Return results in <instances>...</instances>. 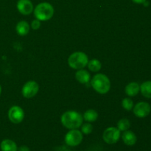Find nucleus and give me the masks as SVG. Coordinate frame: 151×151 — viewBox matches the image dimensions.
Here are the masks:
<instances>
[{
	"instance_id": "obj_1",
	"label": "nucleus",
	"mask_w": 151,
	"mask_h": 151,
	"mask_svg": "<svg viewBox=\"0 0 151 151\" xmlns=\"http://www.w3.org/2000/svg\"><path fill=\"white\" fill-rule=\"evenodd\" d=\"M60 122L63 126L67 129H78L82 125L83 118L79 112L71 110L64 112L61 115Z\"/></svg>"
},
{
	"instance_id": "obj_2",
	"label": "nucleus",
	"mask_w": 151,
	"mask_h": 151,
	"mask_svg": "<svg viewBox=\"0 0 151 151\" xmlns=\"http://www.w3.org/2000/svg\"><path fill=\"white\" fill-rule=\"evenodd\" d=\"M92 88L100 94H106L111 89V81L106 75L97 74L90 81Z\"/></svg>"
},
{
	"instance_id": "obj_3",
	"label": "nucleus",
	"mask_w": 151,
	"mask_h": 151,
	"mask_svg": "<svg viewBox=\"0 0 151 151\" xmlns=\"http://www.w3.org/2000/svg\"><path fill=\"white\" fill-rule=\"evenodd\" d=\"M54 7L50 3L44 1L35 6L33 10L34 16L39 21H48L54 15Z\"/></svg>"
},
{
	"instance_id": "obj_4",
	"label": "nucleus",
	"mask_w": 151,
	"mask_h": 151,
	"mask_svg": "<svg viewBox=\"0 0 151 151\" xmlns=\"http://www.w3.org/2000/svg\"><path fill=\"white\" fill-rule=\"evenodd\" d=\"M88 62V55L83 52H75L68 58V64L69 67L76 70L84 69L86 66H87Z\"/></svg>"
},
{
	"instance_id": "obj_5",
	"label": "nucleus",
	"mask_w": 151,
	"mask_h": 151,
	"mask_svg": "<svg viewBox=\"0 0 151 151\" xmlns=\"http://www.w3.org/2000/svg\"><path fill=\"white\" fill-rule=\"evenodd\" d=\"M83 139V134L80 130H69L65 135L64 141L67 145L70 147H76L81 144Z\"/></svg>"
},
{
	"instance_id": "obj_6",
	"label": "nucleus",
	"mask_w": 151,
	"mask_h": 151,
	"mask_svg": "<svg viewBox=\"0 0 151 151\" xmlns=\"http://www.w3.org/2000/svg\"><path fill=\"white\" fill-rule=\"evenodd\" d=\"M121 137V131L116 127H109L104 131L103 139L109 145H113L117 142Z\"/></svg>"
},
{
	"instance_id": "obj_7",
	"label": "nucleus",
	"mask_w": 151,
	"mask_h": 151,
	"mask_svg": "<svg viewBox=\"0 0 151 151\" xmlns=\"http://www.w3.org/2000/svg\"><path fill=\"white\" fill-rule=\"evenodd\" d=\"M39 91V85L35 81H29L23 86L22 94L25 98H32L38 94Z\"/></svg>"
},
{
	"instance_id": "obj_8",
	"label": "nucleus",
	"mask_w": 151,
	"mask_h": 151,
	"mask_svg": "<svg viewBox=\"0 0 151 151\" xmlns=\"http://www.w3.org/2000/svg\"><path fill=\"white\" fill-rule=\"evenodd\" d=\"M8 119L12 123L19 124L24 118V112L22 108L19 106H13L9 109L7 113Z\"/></svg>"
},
{
	"instance_id": "obj_9",
	"label": "nucleus",
	"mask_w": 151,
	"mask_h": 151,
	"mask_svg": "<svg viewBox=\"0 0 151 151\" xmlns=\"http://www.w3.org/2000/svg\"><path fill=\"white\" fill-rule=\"evenodd\" d=\"M151 106L148 103L145 101L139 102L133 108L134 115L138 118H145L150 114Z\"/></svg>"
},
{
	"instance_id": "obj_10",
	"label": "nucleus",
	"mask_w": 151,
	"mask_h": 151,
	"mask_svg": "<svg viewBox=\"0 0 151 151\" xmlns=\"http://www.w3.org/2000/svg\"><path fill=\"white\" fill-rule=\"evenodd\" d=\"M16 7L19 13L22 15H29L33 12L34 7L30 0H19L16 4Z\"/></svg>"
},
{
	"instance_id": "obj_11",
	"label": "nucleus",
	"mask_w": 151,
	"mask_h": 151,
	"mask_svg": "<svg viewBox=\"0 0 151 151\" xmlns=\"http://www.w3.org/2000/svg\"><path fill=\"white\" fill-rule=\"evenodd\" d=\"M121 137L125 145L128 146L134 145L137 142V135L133 131H129V130L124 131Z\"/></svg>"
},
{
	"instance_id": "obj_12",
	"label": "nucleus",
	"mask_w": 151,
	"mask_h": 151,
	"mask_svg": "<svg viewBox=\"0 0 151 151\" xmlns=\"http://www.w3.org/2000/svg\"><path fill=\"white\" fill-rule=\"evenodd\" d=\"M75 78H76L77 81L80 83L86 84L91 81V75L86 69H78L75 73Z\"/></svg>"
},
{
	"instance_id": "obj_13",
	"label": "nucleus",
	"mask_w": 151,
	"mask_h": 151,
	"mask_svg": "<svg viewBox=\"0 0 151 151\" xmlns=\"http://www.w3.org/2000/svg\"><path fill=\"white\" fill-rule=\"evenodd\" d=\"M125 91L128 97H135L139 93L140 85L137 82L129 83L125 86Z\"/></svg>"
},
{
	"instance_id": "obj_14",
	"label": "nucleus",
	"mask_w": 151,
	"mask_h": 151,
	"mask_svg": "<svg viewBox=\"0 0 151 151\" xmlns=\"http://www.w3.org/2000/svg\"><path fill=\"white\" fill-rule=\"evenodd\" d=\"M0 149L1 151H18V146L13 140L5 139L0 143Z\"/></svg>"
},
{
	"instance_id": "obj_15",
	"label": "nucleus",
	"mask_w": 151,
	"mask_h": 151,
	"mask_svg": "<svg viewBox=\"0 0 151 151\" xmlns=\"http://www.w3.org/2000/svg\"><path fill=\"white\" fill-rule=\"evenodd\" d=\"M29 29H30V26L26 21H20L18 22L16 26V32L21 36H24L27 35L29 32Z\"/></svg>"
},
{
	"instance_id": "obj_16",
	"label": "nucleus",
	"mask_w": 151,
	"mask_h": 151,
	"mask_svg": "<svg viewBox=\"0 0 151 151\" xmlns=\"http://www.w3.org/2000/svg\"><path fill=\"white\" fill-rule=\"evenodd\" d=\"M83 118L87 122H95L98 118V113L94 109H88L84 112L83 115Z\"/></svg>"
},
{
	"instance_id": "obj_17",
	"label": "nucleus",
	"mask_w": 151,
	"mask_h": 151,
	"mask_svg": "<svg viewBox=\"0 0 151 151\" xmlns=\"http://www.w3.org/2000/svg\"><path fill=\"white\" fill-rule=\"evenodd\" d=\"M140 91L143 97L151 99V81H145L140 85Z\"/></svg>"
},
{
	"instance_id": "obj_18",
	"label": "nucleus",
	"mask_w": 151,
	"mask_h": 151,
	"mask_svg": "<svg viewBox=\"0 0 151 151\" xmlns=\"http://www.w3.org/2000/svg\"><path fill=\"white\" fill-rule=\"evenodd\" d=\"M88 69H89L91 72H97L101 69L102 68V63L97 59H92L91 60H88Z\"/></svg>"
},
{
	"instance_id": "obj_19",
	"label": "nucleus",
	"mask_w": 151,
	"mask_h": 151,
	"mask_svg": "<svg viewBox=\"0 0 151 151\" xmlns=\"http://www.w3.org/2000/svg\"><path fill=\"white\" fill-rule=\"evenodd\" d=\"M117 127L116 128L121 131V132H124L125 131L129 130L130 127H131V122L128 119L126 118H122V119H119L117 122Z\"/></svg>"
},
{
	"instance_id": "obj_20",
	"label": "nucleus",
	"mask_w": 151,
	"mask_h": 151,
	"mask_svg": "<svg viewBox=\"0 0 151 151\" xmlns=\"http://www.w3.org/2000/svg\"><path fill=\"white\" fill-rule=\"evenodd\" d=\"M122 106L125 110L130 111L133 110V108H134V104L133 100H131L129 97H125L122 100Z\"/></svg>"
},
{
	"instance_id": "obj_21",
	"label": "nucleus",
	"mask_w": 151,
	"mask_h": 151,
	"mask_svg": "<svg viewBox=\"0 0 151 151\" xmlns=\"http://www.w3.org/2000/svg\"><path fill=\"white\" fill-rule=\"evenodd\" d=\"M81 132L84 135H88V134H91L93 131V125H91L90 122H86V123H83L81 125Z\"/></svg>"
},
{
	"instance_id": "obj_22",
	"label": "nucleus",
	"mask_w": 151,
	"mask_h": 151,
	"mask_svg": "<svg viewBox=\"0 0 151 151\" xmlns=\"http://www.w3.org/2000/svg\"><path fill=\"white\" fill-rule=\"evenodd\" d=\"M41 27V21H39L38 19H35L31 23V28L34 30H37L38 29Z\"/></svg>"
},
{
	"instance_id": "obj_23",
	"label": "nucleus",
	"mask_w": 151,
	"mask_h": 151,
	"mask_svg": "<svg viewBox=\"0 0 151 151\" xmlns=\"http://www.w3.org/2000/svg\"><path fill=\"white\" fill-rule=\"evenodd\" d=\"M18 151H30V149L27 145H22L18 147Z\"/></svg>"
},
{
	"instance_id": "obj_24",
	"label": "nucleus",
	"mask_w": 151,
	"mask_h": 151,
	"mask_svg": "<svg viewBox=\"0 0 151 151\" xmlns=\"http://www.w3.org/2000/svg\"><path fill=\"white\" fill-rule=\"evenodd\" d=\"M131 1H132L133 2L136 3V4H143V3H144L145 1H147V0H131Z\"/></svg>"
},
{
	"instance_id": "obj_25",
	"label": "nucleus",
	"mask_w": 151,
	"mask_h": 151,
	"mask_svg": "<svg viewBox=\"0 0 151 151\" xmlns=\"http://www.w3.org/2000/svg\"><path fill=\"white\" fill-rule=\"evenodd\" d=\"M1 91H2V88H1V85H0V95H1Z\"/></svg>"
}]
</instances>
